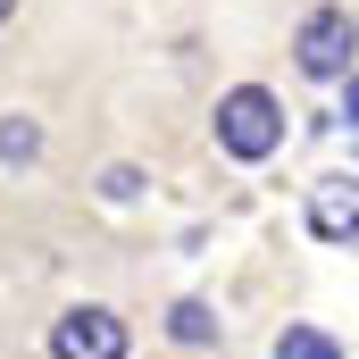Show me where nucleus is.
I'll return each instance as SVG.
<instances>
[{"label": "nucleus", "instance_id": "3", "mask_svg": "<svg viewBox=\"0 0 359 359\" xmlns=\"http://www.w3.org/2000/svg\"><path fill=\"white\" fill-rule=\"evenodd\" d=\"M50 359H126V318L117 309H67L50 326Z\"/></svg>", "mask_w": 359, "mask_h": 359}, {"label": "nucleus", "instance_id": "4", "mask_svg": "<svg viewBox=\"0 0 359 359\" xmlns=\"http://www.w3.org/2000/svg\"><path fill=\"white\" fill-rule=\"evenodd\" d=\"M309 234L318 243H359V184L351 176H334V184L309 192Z\"/></svg>", "mask_w": 359, "mask_h": 359}, {"label": "nucleus", "instance_id": "7", "mask_svg": "<svg viewBox=\"0 0 359 359\" xmlns=\"http://www.w3.org/2000/svg\"><path fill=\"white\" fill-rule=\"evenodd\" d=\"M168 326H176V343H209V334H217L209 301H176V318H168Z\"/></svg>", "mask_w": 359, "mask_h": 359}, {"label": "nucleus", "instance_id": "9", "mask_svg": "<svg viewBox=\"0 0 359 359\" xmlns=\"http://www.w3.org/2000/svg\"><path fill=\"white\" fill-rule=\"evenodd\" d=\"M8 8H17V0H0V17H8Z\"/></svg>", "mask_w": 359, "mask_h": 359}, {"label": "nucleus", "instance_id": "6", "mask_svg": "<svg viewBox=\"0 0 359 359\" xmlns=\"http://www.w3.org/2000/svg\"><path fill=\"white\" fill-rule=\"evenodd\" d=\"M34 151H42V126H34V117H0V159L17 168V159H34Z\"/></svg>", "mask_w": 359, "mask_h": 359}, {"label": "nucleus", "instance_id": "2", "mask_svg": "<svg viewBox=\"0 0 359 359\" xmlns=\"http://www.w3.org/2000/svg\"><path fill=\"white\" fill-rule=\"evenodd\" d=\"M301 76H351V50H359V34H351V8H309V25H301Z\"/></svg>", "mask_w": 359, "mask_h": 359}, {"label": "nucleus", "instance_id": "5", "mask_svg": "<svg viewBox=\"0 0 359 359\" xmlns=\"http://www.w3.org/2000/svg\"><path fill=\"white\" fill-rule=\"evenodd\" d=\"M276 359H343V343H334L326 326H284V334H276Z\"/></svg>", "mask_w": 359, "mask_h": 359}, {"label": "nucleus", "instance_id": "1", "mask_svg": "<svg viewBox=\"0 0 359 359\" xmlns=\"http://www.w3.org/2000/svg\"><path fill=\"white\" fill-rule=\"evenodd\" d=\"M217 142H226L234 159H268L276 142H284V109H276V92L234 84L226 100H217Z\"/></svg>", "mask_w": 359, "mask_h": 359}, {"label": "nucleus", "instance_id": "8", "mask_svg": "<svg viewBox=\"0 0 359 359\" xmlns=\"http://www.w3.org/2000/svg\"><path fill=\"white\" fill-rule=\"evenodd\" d=\"M343 117H351V126H359V76H351V92H343Z\"/></svg>", "mask_w": 359, "mask_h": 359}]
</instances>
